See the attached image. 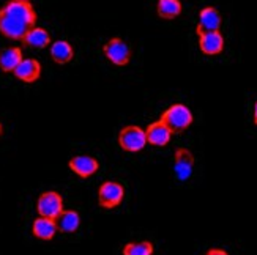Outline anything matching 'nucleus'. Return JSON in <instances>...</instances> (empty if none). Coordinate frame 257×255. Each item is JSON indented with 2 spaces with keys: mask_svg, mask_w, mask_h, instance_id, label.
<instances>
[{
  "mask_svg": "<svg viewBox=\"0 0 257 255\" xmlns=\"http://www.w3.org/2000/svg\"><path fill=\"white\" fill-rule=\"evenodd\" d=\"M37 19V11L30 2L10 0L0 8V33L8 40L21 41L32 27H35Z\"/></svg>",
  "mask_w": 257,
  "mask_h": 255,
  "instance_id": "1",
  "label": "nucleus"
},
{
  "mask_svg": "<svg viewBox=\"0 0 257 255\" xmlns=\"http://www.w3.org/2000/svg\"><path fill=\"white\" fill-rule=\"evenodd\" d=\"M51 59L57 65H66L74 59V48L68 41L59 40L51 44Z\"/></svg>",
  "mask_w": 257,
  "mask_h": 255,
  "instance_id": "16",
  "label": "nucleus"
},
{
  "mask_svg": "<svg viewBox=\"0 0 257 255\" xmlns=\"http://www.w3.org/2000/svg\"><path fill=\"white\" fill-rule=\"evenodd\" d=\"M103 54L115 66H126L131 60V49L121 38H112L104 43Z\"/></svg>",
  "mask_w": 257,
  "mask_h": 255,
  "instance_id": "5",
  "label": "nucleus"
},
{
  "mask_svg": "<svg viewBox=\"0 0 257 255\" xmlns=\"http://www.w3.org/2000/svg\"><path fill=\"white\" fill-rule=\"evenodd\" d=\"M125 198V186L118 181H104L98 189V205L104 209H114Z\"/></svg>",
  "mask_w": 257,
  "mask_h": 255,
  "instance_id": "3",
  "label": "nucleus"
},
{
  "mask_svg": "<svg viewBox=\"0 0 257 255\" xmlns=\"http://www.w3.org/2000/svg\"><path fill=\"white\" fill-rule=\"evenodd\" d=\"M57 224H55V219H49V217H37L33 220L32 225V233L37 239L41 241H51L55 233H57Z\"/></svg>",
  "mask_w": 257,
  "mask_h": 255,
  "instance_id": "13",
  "label": "nucleus"
},
{
  "mask_svg": "<svg viewBox=\"0 0 257 255\" xmlns=\"http://www.w3.org/2000/svg\"><path fill=\"white\" fill-rule=\"evenodd\" d=\"M57 230L62 233H74L81 225V216L76 209H63V211L55 217Z\"/></svg>",
  "mask_w": 257,
  "mask_h": 255,
  "instance_id": "14",
  "label": "nucleus"
},
{
  "mask_svg": "<svg viewBox=\"0 0 257 255\" xmlns=\"http://www.w3.org/2000/svg\"><path fill=\"white\" fill-rule=\"evenodd\" d=\"M37 211L43 217L55 219L63 211V198L59 192L48 191L43 192L37 200Z\"/></svg>",
  "mask_w": 257,
  "mask_h": 255,
  "instance_id": "6",
  "label": "nucleus"
},
{
  "mask_svg": "<svg viewBox=\"0 0 257 255\" xmlns=\"http://www.w3.org/2000/svg\"><path fill=\"white\" fill-rule=\"evenodd\" d=\"M16 2H30V0H16Z\"/></svg>",
  "mask_w": 257,
  "mask_h": 255,
  "instance_id": "23",
  "label": "nucleus"
},
{
  "mask_svg": "<svg viewBox=\"0 0 257 255\" xmlns=\"http://www.w3.org/2000/svg\"><path fill=\"white\" fill-rule=\"evenodd\" d=\"M155 246L150 241H136V242H128L121 249L123 255H153Z\"/></svg>",
  "mask_w": 257,
  "mask_h": 255,
  "instance_id": "19",
  "label": "nucleus"
},
{
  "mask_svg": "<svg viewBox=\"0 0 257 255\" xmlns=\"http://www.w3.org/2000/svg\"><path fill=\"white\" fill-rule=\"evenodd\" d=\"M13 74L21 82L33 84L41 77V63L37 59H22Z\"/></svg>",
  "mask_w": 257,
  "mask_h": 255,
  "instance_id": "11",
  "label": "nucleus"
},
{
  "mask_svg": "<svg viewBox=\"0 0 257 255\" xmlns=\"http://www.w3.org/2000/svg\"><path fill=\"white\" fill-rule=\"evenodd\" d=\"M22 51L21 48L11 46L0 49V70L4 73H13L16 70V66L22 62Z\"/></svg>",
  "mask_w": 257,
  "mask_h": 255,
  "instance_id": "17",
  "label": "nucleus"
},
{
  "mask_svg": "<svg viewBox=\"0 0 257 255\" xmlns=\"http://www.w3.org/2000/svg\"><path fill=\"white\" fill-rule=\"evenodd\" d=\"M222 26V16L215 7H205L199 11V22L196 33L202 32H216Z\"/></svg>",
  "mask_w": 257,
  "mask_h": 255,
  "instance_id": "10",
  "label": "nucleus"
},
{
  "mask_svg": "<svg viewBox=\"0 0 257 255\" xmlns=\"http://www.w3.org/2000/svg\"><path fill=\"white\" fill-rule=\"evenodd\" d=\"M182 10H183V5L180 0H158V4H156L158 16L167 21L177 19L182 15Z\"/></svg>",
  "mask_w": 257,
  "mask_h": 255,
  "instance_id": "18",
  "label": "nucleus"
},
{
  "mask_svg": "<svg viewBox=\"0 0 257 255\" xmlns=\"http://www.w3.org/2000/svg\"><path fill=\"white\" fill-rule=\"evenodd\" d=\"M2 136H4V125L0 123V137H2Z\"/></svg>",
  "mask_w": 257,
  "mask_h": 255,
  "instance_id": "22",
  "label": "nucleus"
},
{
  "mask_svg": "<svg viewBox=\"0 0 257 255\" xmlns=\"http://www.w3.org/2000/svg\"><path fill=\"white\" fill-rule=\"evenodd\" d=\"M254 125L257 126V101L254 104Z\"/></svg>",
  "mask_w": 257,
  "mask_h": 255,
  "instance_id": "21",
  "label": "nucleus"
},
{
  "mask_svg": "<svg viewBox=\"0 0 257 255\" xmlns=\"http://www.w3.org/2000/svg\"><path fill=\"white\" fill-rule=\"evenodd\" d=\"M160 120L172 131V134H180V132H185L193 125L194 117L191 110H189V107L178 103V104H172L171 107H167Z\"/></svg>",
  "mask_w": 257,
  "mask_h": 255,
  "instance_id": "2",
  "label": "nucleus"
},
{
  "mask_svg": "<svg viewBox=\"0 0 257 255\" xmlns=\"http://www.w3.org/2000/svg\"><path fill=\"white\" fill-rule=\"evenodd\" d=\"M199 49L205 55H219L224 51V37L219 30L216 32H202L197 33Z\"/></svg>",
  "mask_w": 257,
  "mask_h": 255,
  "instance_id": "9",
  "label": "nucleus"
},
{
  "mask_svg": "<svg viewBox=\"0 0 257 255\" xmlns=\"http://www.w3.org/2000/svg\"><path fill=\"white\" fill-rule=\"evenodd\" d=\"M145 136H147V143H150V145L166 147L172 139V131L161 120H158L149 125L147 131H145Z\"/></svg>",
  "mask_w": 257,
  "mask_h": 255,
  "instance_id": "12",
  "label": "nucleus"
},
{
  "mask_svg": "<svg viewBox=\"0 0 257 255\" xmlns=\"http://www.w3.org/2000/svg\"><path fill=\"white\" fill-rule=\"evenodd\" d=\"M118 145L126 153H139L147 145L145 131L139 126H126L118 132Z\"/></svg>",
  "mask_w": 257,
  "mask_h": 255,
  "instance_id": "4",
  "label": "nucleus"
},
{
  "mask_svg": "<svg viewBox=\"0 0 257 255\" xmlns=\"http://www.w3.org/2000/svg\"><path fill=\"white\" fill-rule=\"evenodd\" d=\"M194 169V156L188 148H177L174 153V170L177 178L180 181H186L191 178Z\"/></svg>",
  "mask_w": 257,
  "mask_h": 255,
  "instance_id": "7",
  "label": "nucleus"
},
{
  "mask_svg": "<svg viewBox=\"0 0 257 255\" xmlns=\"http://www.w3.org/2000/svg\"><path fill=\"white\" fill-rule=\"evenodd\" d=\"M68 167L79 178L87 180L99 170V161L93 156H88V154H77V156H73L70 159Z\"/></svg>",
  "mask_w": 257,
  "mask_h": 255,
  "instance_id": "8",
  "label": "nucleus"
},
{
  "mask_svg": "<svg viewBox=\"0 0 257 255\" xmlns=\"http://www.w3.org/2000/svg\"><path fill=\"white\" fill-rule=\"evenodd\" d=\"M21 41H22L24 46L33 48V49H44V48H48L51 44V35H49V32L46 29L32 27Z\"/></svg>",
  "mask_w": 257,
  "mask_h": 255,
  "instance_id": "15",
  "label": "nucleus"
},
{
  "mask_svg": "<svg viewBox=\"0 0 257 255\" xmlns=\"http://www.w3.org/2000/svg\"><path fill=\"white\" fill-rule=\"evenodd\" d=\"M205 255H229V253H227V250H224V249L211 247V249H208V250H207V253H205Z\"/></svg>",
  "mask_w": 257,
  "mask_h": 255,
  "instance_id": "20",
  "label": "nucleus"
}]
</instances>
